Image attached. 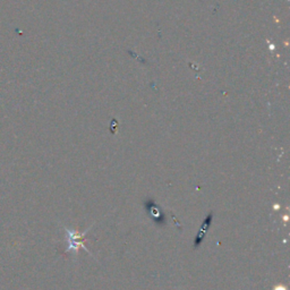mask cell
<instances>
[{
    "label": "cell",
    "mask_w": 290,
    "mask_h": 290,
    "mask_svg": "<svg viewBox=\"0 0 290 290\" xmlns=\"http://www.w3.org/2000/svg\"><path fill=\"white\" fill-rule=\"evenodd\" d=\"M212 220H213V213L210 212L209 214L205 216L204 221L202 222L200 229H198L197 235H196V237H195V240H194V249L195 250H197L198 247L201 246V244L203 243V240L205 238V236H207L210 227H211V225H212Z\"/></svg>",
    "instance_id": "1"
},
{
    "label": "cell",
    "mask_w": 290,
    "mask_h": 290,
    "mask_svg": "<svg viewBox=\"0 0 290 290\" xmlns=\"http://www.w3.org/2000/svg\"><path fill=\"white\" fill-rule=\"evenodd\" d=\"M145 210L148 211V214L151 216V218L155 220L156 223H159V225H162V223H165V215H163V213L160 208L158 207L155 203V201L152 200H149L145 202Z\"/></svg>",
    "instance_id": "2"
},
{
    "label": "cell",
    "mask_w": 290,
    "mask_h": 290,
    "mask_svg": "<svg viewBox=\"0 0 290 290\" xmlns=\"http://www.w3.org/2000/svg\"><path fill=\"white\" fill-rule=\"evenodd\" d=\"M83 235L82 233H76L75 232H73V230H67V239H68V244H69L67 251H77L78 247L82 246L84 243Z\"/></svg>",
    "instance_id": "3"
}]
</instances>
